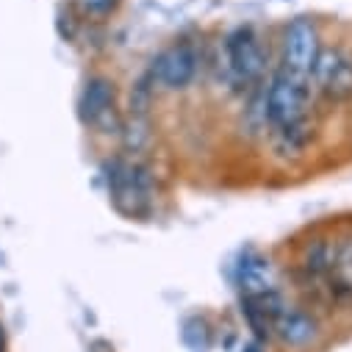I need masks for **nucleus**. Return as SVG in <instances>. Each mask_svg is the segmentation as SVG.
I'll return each instance as SVG.
<instances>
[{"instance_id": "nucleus-8", "label": "nucleus", "mask_w": 352, "mask_h": 352, "mask_svg": "<svg viewBox=\"0 0 352 352\" xmlns=\"http://www.w3.org/2000/svg\"><path fill=\"white\" fill-rule=\"evenodd\" d=\"M338 261H341L338 258V247L330 239H314V241H308L302 247V255H300L302 270L308 275H314V278H322V280H327V278L336 275Z\"/></svg>"}, {"instance_id": "nucleus-11", "label": "nucleus", "mask_w": 352, "mask_h": 352, "mask_svg": "<svg viewBox=\"0 0 352 352\" xmlns=\"http://www.w3.org/2000/svg\"><path fill=\"white\" fill-rule=\"evenodd\" d=\"M344 53H346V47H341V45H322V50H319V56H316V64H314V72H311V78H308L311 92L322 95V92L327 89V83H330V78L336 75V69H338Z\"/></svg>"}, {"instance_id": "nucleus-14", "label": "nucleus", "mask_w": 352, "mask_h": 352, "mask_svg": "<svg viewBox=\"0 0 352 352\" xmlns=\"http://www.w3.org/2000/svg\"><path fill=\"white\" fill-rule=\"evenodd\" d=\"M0 352H9V333H6L3 319H0Z\"/></svg>"}, {"instance_id": "nucleus-12", "label": "nucleus", "mask_w": 352, "mask_h": 352, "mask_svg": "<svg viewBox=\"0 0 352 352\" xmlns=\"http://www.w3.org/2000/svg\"><path fill=\"white\" fill-rule=\"evenodd\" d=\"M322 98H327L333 103H346L352 98V53L349 50L344 53V58H341L336 75L330 78L327 89L322 92Z\"/></svg>"}, {"instance_id": "nucleus-6", "label": "nucleus", "mask_w": 352, "mask_h": 352, "mask_svg": "<svg viewBox=\"0 0 352 352\" xmlns=\"http://www.w3.org/2000/svg\"><path fill=\"white\" fill-rule=\"evenodd\" d=\"M228 75L241 86H255L267 78V50L252 25H239L222 45Z\"/></svg>"}, {"instance_id": "nucleus-10", "label": "nucleus", "mask_w": 352, "mask_h": 352, "mask_svg": "<svg viewBox=\"0 0 352 352\" xmlns=\"http://www.w3.org/2000/svg\"><path fill=\"white\" fill-rule=\"evenodd\" d=\"M120 139H122V147L131 158H139L150 150L153 144V125H150V117H128L122 120V131H120Z\"/></svg>"}, {"instance_id": "nucleus-7", "label": "nucleus", "mask_w": 352, "mask_h": 352, "mask_svg": "<svg viewBox=\"0 0 352 352\" xmlns=\"http://www.w3.org/2000/svg\"><path fill=\"white\" fill-rule=\"evenodd\" d=\"M272 338H278V344L292 352H305L322 338V324L316 314L297 305H286L272 322Z\"/></svg>"}, {"instance_id": "nucleus-13", "label": "nucleus", "mask_w": 352, "mask_h": 352, "mask_svg": "<svg viewBox=\"0 0 352 352\" xmlns=\"http://www.w3.org/2000/svg\"><path fill=\"white\" fill-rule=\"evenodd\" d=\"M122 6V0H72V9L83 23H106Z\"/></svg>"}, {"instance_id": "nucleus-4", "label": "nucleus", "mask_w": 352, "mask_h": 352, "mask_svg": "<svg viewBox=\"0 0 352 352\" xmlns=\"http://www.w3.org/2000/svg\"><path fill=\"white\" fill-rule=\"evenodd\" d=\"M203 69V53L195 42L178 39L158 50L147 67V78L153 80L155 92H186L197 80Z\"/></svg>"}, {"instance_id": "nucleus-9", "label": "nucleus", "mask_w": 352, "mask_h": 352, "mask_svg": "<svg viewBox=\"0 0 352 352\" xmlns=\"http://www.w3.org/2000/svg\"><path fill=\"white\" fill-rule=\"evenodd\" d=\"M239 286L244 292V297H255L275 289L272 283V272H270V261L261 255H244L239 263Z\"/></svg>"}, {"instance_id": "nucleus-5", "label": "nucleus", "mask_w": 352, "mask_h": 352, "mask_svg": "<svg viewBox=\"0 0 352 352\" xmlns=\"http://www.w3.org/2000/svg\"><path fill=\"white\" fill-rule=\"evenodd\" d=\"M322 45H324L322 28H319V23L314 17H308V14L292 17L283 25L280 39H278V50H280L278 67L292 72L294 78L308 80L311 72H314V64H316V56H319Z\"/></svg>"}, {"instance_id": "nucleus-3", "label": "nucleus", "mask_w": 352, "mask_h": 352, "mask_svg": "<svg viewBox=\"0 0 352 352\" xmlns=\"http://www.w3.org/2000/svg\"><path fill=\"white\" fill-rule=\"evenodd\" d=\"M78 117L86 128L100 136H120L125 114L120 111L117 80L103 72L86 78L78 95Z\"/></svg>"}, {"instance_id": "nucleus-1", "label": "nucleus", "mask_w": 352, "mask_h": 352, "mask_svg": "<svg viewBox=\"0 0 352 352\" xmlns=\"http://www.w3.org/2000/svg\"><path fill=\"white\" fill-rule=\"evenodd\" d=\"M311 86L302 78H294L292 72L275 67L267 78L261 95V106H263V117H267V128L272 133H283L292 131L302 122H308L311 114Z\"/></svg>"}, {"instance_id": "nucleus-2", "label": "nucleus", "mask_w": 352, "mask_h": 352, "mask_svg": "<svg viewBox=\"0 0 352 352\" xmlns=\"http://www.w3.org/2000/svg\"><path fill=\"white\" fill-rule=\"evenodd\" d=\"M109 195L114 206L128 217H144L153 208L155 175L142 158H114L109 164Z\"/></svg>"}]
</instances>
